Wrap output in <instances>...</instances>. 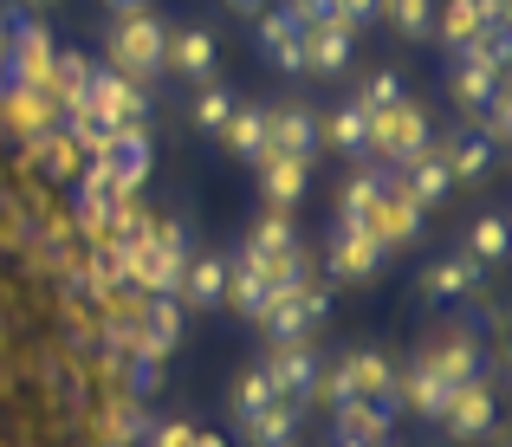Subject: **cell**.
<instances>
[{
  "instance_id": "30bf717a",
  "label": "cell",
  "mask_w": 512,
  "mask_h": 447,
  "mask_svg": "<svg viewBox=\"0 0 512 447\" xmlns=\"http://www.w3.org/2000/svg\"><path fill=\"white\" fill-rule=\"evenodd\" d=\"M428 208H415V195L402 188V175H389V188H383V208H376V227L370 234L383 240V253H396V247H415V240L428 234Z\"/></svg>"
},
{
  "instance_id": "60d3db41",
  "label": "cell",
  "mask_w": 512,
  "mask_h": 447,
  "mask_svg": "<svg viewBox=\"0 0 512 447\" xmlns=\"http://www.w3.org/2000/svg\"><path fill=\"white\" fill-rule=\"evenodd\" d=\"M292 13H299L305 26H312V20H331V0H292Z\"/></svg>"
},
{
  "instance_id": "ffe728a7",
  "label": "cell",
  "mask_w": 512,
  "mask_h": 447,
  "mask_svg": "<svg viewBox=\"0 0 512 447\" xmlns=\"http://www.w3.org/2000/svg\"><path fill=\"white\" fill-rule=\"evenodd\" d=\"M350 65V33L338 20H312L305 26V59H299V72L305 78H338Z\"/></svg>"
},
{
  "instance_id": "484cf974",
  "label": "cell",
  "mask_w": 512,
  "mask_h": 447,
  "mask_svg": "<svg viewBox=\"0 0 512 447\" xmlns=\"http://www.w3.org/2000/svg\"><path fill=\"white\" fill-rule=\"evenodd\" d=\"M318 143L344 149V156H363V149H370V111H363L357 98L338 104L331 117H318Z\"/></svg>"
},
{
  "instance_id": "7c38bea8",
  "label": "cell",
  "mask_w": 512,
  "mask_h": 447,
  "mask_svg": "<svg viewBox=\"0 0 512 447\" xmlns=\"http://www.w3.org/2000/svg\"><path fill=\"white\" fill-rule=\"evenodd\" d=\"M163 72L188 78V85H214V72H221V52H214V33H208V26H182V33H169Z\"/></svg>"
},
{
  "instance_id": "cb8c5ba5",
  "label": "cell",
  "mask_w": 512,
  "mask_h": 447,
  "mask_svg": "<svg viewBox=\"0 0 512 447\" xmlns=\"http://www.w3.org/2000/svg\"><path fill=\"white\" fill-rule=\"evenodd\" d=\"M454 389H461V383H441V376H435V370H422V363H415L409 376H396V396L409 402V409L422 415V422H441V415H448Z\"/></svg>"
},
{
  "instance_id": "ba28073f",
  "label": "cell",
  "mask_w": 512,
  "mask_h": 447,
  "mask_svg": "<svg viewBox=\"0 0 512 447\" xmlns=\"http://www.w3.org/2000/svg\"><path fill=\"white\" fill-rule=\"evenodd\" d=\"M383 240L363 234V227H331V247H325V266L331 279H344V286H370L376 273H383Z\"/></svg>"
},
{
  "instance_id": "e0dca14e",
  "label": "cell",
  "mask_w": 512,
  "mask_h": 447,
  "mask_svg": "<svg viewBox=\"0 0 512 447\" xmlns=\"http://www.w3.org/2000/svg\"><path fill=\"white\" fill-rule=\"evenodd\" d=\"M175 344H182V305H175V298H150V305L130 318V350L169 357Z\"/></svg>"
},
{
  "instance_id": "5b68a950",
  "label": "cell",
  "mask_w": 512,
  "mask_h": 447,
  "mask_svg": "<svg viewBox=\"0 0 512 447\" xmlns=\"http://www.w3.org/2000/svg\"><path fill=\"white\" fill-rule=\"evenodd\" d=\"M325 305H331V292L318 286V279H299V286H286V292H273V305H266V337L273 344H305L312 337V324L325 318Z\"/></svg>"
},
{
  "instance_id": "e575fe53",
  "label": "cell",
  "mask_w": 512,
  "mask_h": 447,
  "mask_svg": "<svg viewBox=\"0 0 512 447\" xmlns=\"http://www.w3.org/2000/svg\"><path fill=\"white\" fill-rule=\"evenodd\" d=\"M266 402H279L273 396V383H266V370H247V376H234V396H227V409L247 422V415H260Z\"/></svg>"
},
{
  "instance_id": "52a82bcc",
  "label": "cell",
  "mask_w": 512,
  "mask_h": 447,
  "mask_svg": "<svg viewBox=\"0 0 512 447\" xmlns=\"http://www.w3.org/2000/svg\"><path fill=\"white\" fill-rule=\"evenodd\" d=\"M422 370H435L441 383H480L487 376V357H480V344H474V331L467 324H441L435 337L422 344Z\"/></svg>"
},
{
  "instance_id": "ab89813d",
  "label": "cell",
  "mask_w": 512,
  "mask_h": 447,
  "mask_svg": "<svg viewBox=\"0 0 512 447\" xmlns=\"http://www.w3.org/2000/svg\"><path fill=\"white\" fill-rule=\"evenodd\" d=\"M188 441H195V428H188V422H156L150 428V447H188Z\"/></svg>"
},
{
  "instance_id": "8fae6325",
  "label": "cell",
  "mask_w": 512,
  "mask_h": 447,
  "mask_svg": "<svg viewBox=\"0 0 512 447\" xmlns=\"http://www.w3.org/2000/svg\"><path fill=\"white\" fill-rule=\"evenodd\" d=\"M0 104H7L13 130H20L26 143H33V137H46V130H59V98H52L46 85H20V78H7V72H0Z\"/></svg>"
},
{
  "instance_id": "8d00e7d4",
  "label": "cell",
  "mask_w": 512,
  "mask_h": 447,
  "mask_svg": "<svg viewBox=\"0 0 512 447\" xmlns=\"http://www.w3.org/2000/svg\"><path fill=\"white\" fill-rule=\"evenodd\" d=\"M124 370H130V389H137V396H156V389H163V357H150V350H124Z\"/></svg>"
},
{
  "instance_id": "f546056e",
  "label": "cell",
  "mask_w": 512,
  "mask_h": 447,
  "mask_svg": "<svg viewBox=\"0 0 512 447\" xmlns=\"http://www.w3.org/2000/svg\"><path fill=\"white\" fill-rule=\"evenodd\" d=\"M221 143L234 149V156H253V162H260V156H266V111H260V104H234Z\"/></svg>"
},
{
  "instance_id": "2e32d148",
  "label": "cell",
  "mask_w": 512,
  "mask_h": 447,
  "mask_svg": "<svg viewBox=\"0 0 512 447\" xmlns=\"http://www.w3.org/2000/svg\"><path fill=\"white\" fill-rule=\"evenodd\" d=\"M266 149H273V156L312 162L318 156V117L305 111V104H279V111H266Z\"/></svg>"
},
{
  "instance_id": "b9f144b4",
  "label": "cell",
  "mask_w": 512,
  "mask_h": 447,
  "mask_svg": "<svg viewBox=\"0 0 512 447\" xmlns=\"http://www.w3.org/2000/svg\"><path fill=\"white\" fill-rule=\"evenodd\" d=\"M474 7H480V20H487V26H506V0H474Z\"/></svg>"
},
{
  "instance_id": "7dc6e473",
  "label": "cell",
  "mask_w": 512,
  "mask_h": 447,
  "mask_svg": "<svg viewBox=\"0 0 512 447\" xmlns=\"http://www.w3.org/2000/svg\"><path fill=\"white\" fill-rule=\"evenodd\" d=\"M325 447H357V441H344V435H331V441H325Z\"/></svg>"
},
{
  "instance_id": "d590c367",
  "label": "cell",
  "mask_w": 512,
  "mask_h": 447,
  "mask_svg": "<svg viewBox=\"0 0 512 447\" xmlns=\"http://www.w3.org/2000/svg\"><path fill=\"white\" fill-rule=\"evenodd\" d=\"M357 104H363V111H370V117L396 111V104H402V78H396V72H370V85L357 91Z\"/></svg>"
},
{
  "instance_id": "3957f363",
  "label": "cell",
  "mask_w": 512,
  "mask_h": 447,
  "mask_svg": "<svg viewBox=\"0 0 512 447\" xmlns=\"http://www.w3.org/2000/svg\"><path fill=\"white\" fill-rule=\"evenodd\" d=\"M78 104H85L104 130H143V117H150L143 85H130V78L111 72V65H91V72H85V98H78Z\"/></svg>"
},
{
  "instance_id": "7402d4cb",
  "label": "cell",
  "mask_w": 512,
  "mask_h": 447,
  "mask_svg": "<svg viewBox=\"0 0 512 447\" xmlns=\"http://www.w3.org/2000/svg\"><path fill=\"white\" fill-rule=\"evenodd\" d=\"M182 305H195V311H214V305H227V260L221 253H188V266H182Z\"/></svg>"
},
{
  "instance_id": "83f0119b",
  "label": "cell",
  "mask_w": 512,
  "mask_h": 447,
  "mask_svg": "<svg viewBox=\"0 0 512 447\" xmlns=\"http://www.w3.org/2000/svg\"><path fill=\"white\" fill-rule=\"evenodd\" d=\"M247 441L253 447H292L299 441V402H266L260 415H247Z\"/></svg>"
},
{
  "instance_id": "7bdbcfd3",
  "label": "cell",
  "mask_w": 512,
  "mask_h": 447,
  "mask_svg": "<svg viewBox=\"0 0 512 447\" xmlns=\"http://www.w3.org/2000/svg\"><path fill=\"white\" fill-rule=\"evenodd\" d=\"M104 7H111V13H143L150 0H104Z\"/></svg>"
},
{
  "instance_id": "d4e9b609",
  "label": "cell",
  "mask_w": 512,
  "mask_h": 447,
  "mask_svg": "<svg viewBox=\"0 0 512 447\" xmlns=\"http://www.w3.org/2000/svg\"><path fill=\"white\" fill-rule=\"evenodd\" d=\"M305 182H312V162L273 156V149L260 156V188H266V201H273V208H292V201L305 195Z\"/></svg>"
},
{
  "instance_id": "44dd1931",
  "label": "cell",
  "mask_w": 512,
  "mask_h": 447,
  "mask_svg": "<svg viewBox=\"0 0 512 447\" xmlns=\"http://www.w3.org/2000/svg\"><path fill=\"white\" fill-rule=\"evenodd\" d=\"M493 156H500V149H493V137H487L480 124L454 130L448 149H441V162H448V175H454V182H487V175H493Z\"/></svg>"
},
{
  "instance_id": "ac0fdd59",
  "label": "cell",
  "mask_w": 512,
  "mask_h": 447,
  "mask_svg": "<svg viewBox=\"0 0 512 447\" xmlns=\"http://www.w3.org/2000/svg\"><path fill=\"white\" fill-rule=\"evenodd\" d=\"M91 162H104V175L117 188H143V175H150V137L143 130H111Z\"/></svg>"
},
{
  "instance_id": "7a4b0ae2",
  "label": "cell",
  "mask_w": 512,
  "mask_h": 447,
  "mask_svg": "<svg viewBox=\"0 0 512 447\" xmlns=\"http://www.w3.org/2000/svg\"><path fill=\"white\" fill-rule=\"evenodd\" d=\"M163 46H169V26L156 20L150 7L143 13H117L111 20V72H124L130 85L163 78Z\"/></svg>"
},
{
  "instance_id": "ee69618b",
  "label": "cell",
  "mask_w": 512,
  "mask_h": 447,
  "mask_svg": "<svg viewBox=\"0 0 512 447\" xmlns=\"http://www.w3.org/2000/svg\"><path fill=\"white\" fill-rule=\"evenodd\" d=\"M234 13H266V0H227Z\"/></svg>"
},
{
  "instance_id": "f1b7e54d",
  "label": "cell",
  "mask_w": 512,
  "mask_h": 447,
  "mask_svg": "<svg viewBox=\"0 0 512 447\" xmlns=\"http://www.w3.org/2000/svg\"><path fill=\"white\" fill-rule=\"evenodd\" d=\"M500 91H506V72H487V65H454V104H461V111L480 117Z\"/></svg>"
},
{
  "instance_id": "277c9868",
  "label": "cell",
  "mask_w": 512,
  "mask_h": 447,
  "mask_svg": "<svg viewBox=\"0 0 512 447\" xmlns=\"http://www.w3.org/2000/svg\"><path fill=\"white\" fill-rule=\"evenodd\" d=\"M396 383V370H389L383 350H350V357L338 363V370H318V402H331V409H344V402L357 396H383V389Z\"/></svg>"
},
{
  "instance_id": "836d02e7",
  "label": "cell",
  "mask_w": 512,
  "mask_h": 447,
  "mask_svg": "<svg viewBox=\"0 0 512 447\" xmlns=\"http://www.w3.org/2000/svg\"><path fill=\"white\" fill-rule=\"evenodd\" d=\"M435 26H441V39H448V46H467V39H474L487 20H480V7H474V0H448V7L435 13Z\"/></svg>"
},
{
  "instance_id": "9a60e30c",
  "label": "cell",
  "mask_w": 512,
  "mask_h": 447,
  "mask_svg": "<svg viewBox=\"0 0 512 447\" xmlns=\"http://www.w3.org/2000/svg\"><path fill=\"white\" fill-rule=\"evenodd\" d=\"M260 59L273 65V72H299V59H305V20L292 7H266L260 13Z\"/></svg>"
},
{
  "instance_id": "4316f807",
  "label": "cell",
  "mask_w": 512,
  "mask_h": 447,
  "mask_svg": "<svg viewBox=\"0 0 512 447\" xmlns=\"http://www.w3.org/2000/svg\"><path fill=\"white\" fill-rule=\"evenodd\" d=\"M402 188L415 195V208H441V201H448V188H454V175H448V162H441V149H422V156L402 169Z\"/></svg>"
},
{
  "instance_id": "5bb4252c",
  "label": "cell",
  "mask_w": 512,
  "mask_h": 447,
  "mask_svg": "<svg viewBox=\"0 0 512 447\" xmlns=\"http://www.w3.org/2000/svg\"><path fill=\"white\" fill-rule=\"evenodd\" d=\"M493 422H500V402H493L487 383H461L448 402V415H441L435 428H448V441H487Z\"/></svg>"
},
{
  "instance_id": "f6af8a7d",
  "label": "cell",
  "mask_w": 512,
  "mask_h": 447,
  "mask_svg": "<svg viewBox=\"0 0 512 447\" xmlns=\"http://www.w3.org/2000/svg\"><path fill=\"white\" fill-rule=\"evenodd\" d=\"M188 447H227V441H221V435H195Z\"/></svg>"
},
{
  "instance_id": "8992f818",
  "label": "cell",
  "mask_w": 512,
  "mask_h": 447,
  "mask_svg": "<svg viewBox=\"0 0 512 447\" xmlns=\"http://www.w3.org/2000/svg\"><path fill=\"white\" fill-rule=\"evenodd\" d=\"M370 149L383 156V169H409V162L428 149V111H422V104H409V98H402L396 111L370 117Z\"/></svg>"
},
{
  "instance_id": "4fadbf2b",
  "label": "cell",
  "mask_w": 512,
  "mask_h": 447,
  "mask_svg": "<svg viewBox=\"0 0 512 447\" xmlns=\"http://www.w3.org/2000/svg\"><path fill=\"white\" fill-rule=\"evenodd\" d=\"M318 370L325 363L312 357V344H273V357H266V383H273L279 402H312Z\"/></svg>"
},
{
  "instance_id": "9c48e42d",
  "label": "cell",
  "mask_w": 512,
  "mask_h": 447,
  "mask_svg": "<svg viewBox=\"0 0 512 447\" xmlns=\"http://www.w3.org/2000/svg\"><path fill=\"white\" fill-rule=\"evenodd\" d=\"M396 415H402V396L396 383L383 389V396H357L338 409V435L357 441V447H389V435H396Z\"/></svg>"
},
{
  "instance_id": "1f68e13d",
  "label": "cell",
  "mask_w": 512,
  "mask_h": 447,
  "mask_svg": "<svg viewBox=\"0 0 512 447\" xmlns=\"http://www.w3.org/2000/svg\"><path fill=\"white\" fill-rule=\"evenodd\" d=\"M227 117H234V91H227V85H201L195 91V117H188V124H195L201 137H221Z\"/></svg>"
},
{
  "instance_id": "f35d334b",
  "label": "cell",
  "mask_w": 512,
  "mask_h": 447,
  "mask_svg": "<svg viewBox=\"0 0 512 447\" xmlns=\"http://www.w3.org/2000/svg\"><path fill=\"white\" fill-rule=\"evenodd\" d=\"M480 130L493 137V149H500V143L512 137V104H506V91H500V98L487 104V111H480Z\"/></svg>"
},
{
  "instance_id": "4dcf8cb0",
  "label": "cell",
  "mask_w": 512,
  "mask_h": 447,
  "mask_svg": "<svg viewBox=\"0 0 512 447\" xmlns=\"http://www.w3.org/2000/svg\"><path fill=\"white\" fill-rule=\"evenodd\" d=\"M467 260L474 266H500L506 260V214H480L467 227Z\"/></svg>"
},
{
  "instance_id": "bcb514c9",
  "label": "cell",
  "mask_w": 512,
  "mask_h": 447,
  "mask_svg": "<svg viewBox=\"0 0 512 447\" xmlns=\"http://www.w3.org/2000/svg\"><path fill=\"white\" fill-rule=\"evenodd\" d=\"M13 7H59V0H13Z\"/></svg>"
},
{
  "instance_id": "603a6c76",
  "label": "cell",
  "mask_w": 512,
  "mask_h": 447,
  "mask_svg": "<svg viewBox=\"0 0 512 447\" xmlns=\"http://www.w3.org/2000/svg\"><path fill=\"white\" fill-rule=\"evenodd\" d=\"M480 273H487V266H474L467 253H448V260H435V266L422 273V298H435V305L474 298V292H480Z\"/></svg>"
},
{
  "instance_id": "6da1fadb",
  "label": "cell",
  "mask_w": 512,
  "mask_h": 447,
  "mask_svg": "<svg viewBox=\"0 0 512 447\" xmlns=\"http://www.w3.org/2000/svg\"><path fill=\"white\" fill-rule=\"evenodd\" d=\"M117 253H124V279L137 292H150V298L182 292V266H188V227L182 221H150L130 247H117Z\"/></svg>"
},
{
  "instance_id": "d6a6232c",
  "label": "cell",
  "mask_w": 512,
  "mask_h": 447,
  "mask_svg": "<svg viewBox=\"0 0 512 447\" xmlns=\"http://www.w3.org/2000/svg\"><path fill=\"white\" fill-rule=\"evenodd\" d=\"M389 26H396L402 39H428L435 33V0H383Z\"/></svg>"
},
{
  "instance_id": "d6986e66",
  "label": "cell",
  "mask_w": 512,
  "mask_h": 447,
  "mask_svg": "<svg viewBox=\"0 0 512 447\" xmlns=\"http://www.w3.org/2000/svg\"><path fill=\"white\" fill-rule=\"evenodd\" d=\"M389 175H396V169H383V162H376V169H357V175H350L344 195H338V227H363V234H370V227H376V208H383Z\"/></svg>"
},
{
  "instance_id": "74e56055",
  "label": "cell",
  "mask_w": 512,
  "mask_h": 447,
  "mask_svg": "<svg viewBox=\"0 0 512 447\" xmlns=\"http://www.w3.org/2000/svg\"><path fill=\"white\" fill-rule=\"evenodd\" d=\"M331 20H338L344 33H357V26H376V20H383V0H331Z\"/></svg>"
}]
</instances>
